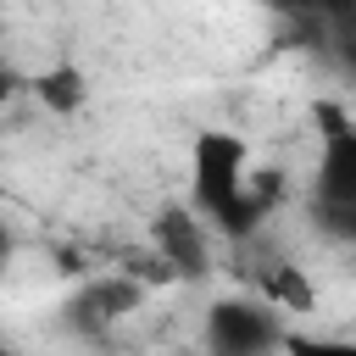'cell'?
Wrapping results in <instances>:
<instances>
[{
	"instance_id": "7a4b0ae2",
	"label": "cell",
	"mask_w": 356,
	"mask_h": 356,
	"mask_svg": "<svg viewBox=\"0 0 356 356\" xmlns=\"http://www.w3.org/2000/svg\"><path fill=\"white\" fill-rule=\"evenodd\" d=\"M250 172H256L250 167V145L239 134H228V128H200L195 134V145H189V200L211 222H222L239 206Z\"/></svg>"
},
{
	"instance_id": "6da1fadb",
	"label": "cell",
	"mask_w": 356,
	"mask_h": 356,
	"mask_svg": "<svg viewBox=\"0 0 356 356\" xmlns=\"http://www.w3.org/2000/svg\"><path fill=\"white\" fill-rule=\"evenodd\" d=\"M317 117H323V134H317L312 211H317L328 239L356 245V122L345 111H334V106H323Z\"/></svg>"
},
{
	"instance_id": "5b68a950",
	"label": "cell",
	"mask_w": 356,
	"mask_h": 356,
	"mask_svg": "<svg viewBox=\"0 0 356 356\" xmlns=\"http://www.w3.org/2000/svg\"><path fill=\"white\" fill-rule=\"evenodd\" d=\"M33 100L56 117H78L89 106V72L78 61H50L33 72Z\"/></svg>"
},
{
	"instance_id": "8992f818",
	"label": "cell",
	"mask_w": 356,
	"mask_h": 356,
	"mask_svg": "<svg viewBox=\"0 0 356 356\" xmlns=\"http://www.w3.org/2000/svg\"><path fill=\"white\" fill-rule=\"evenodd\" d=\"M261 295L273 300V306H284V312H312V284L295 273V267H267L261 273Z\"/></svg>"
},
{
	"instance_id": "3957f363",
	"label": "cell",
	"mask_w": 356,
	"mask_h": 356,
	"mask_svg": "<svg viewBox=\"0 0 356 356\" xmlns=\"http://www.w3.org/2000/svg\"><path fill=\"white\" fill-rule=\"evenodd\" d=\"M278 312H284V306H273L267 295H261V300H250V295H222V300H211V312H206V345L222 350V356H256V350L289 345Z\"/></svg>"
},
{
	"instance_id": "277c9868",
	"label": "cell",
	"mask_w": 356,
	"mask_h": 356,
	"mask_svg": "<svg viewBox=\"0 0 356 356\" xmlns=\"http://www.w3.org/2000/svg\"><path fill=\"white\" fill-rule=\"evenodd\" d=\"M206 211L200 206H167L156 211V250L178 278H206L211 267V239H206Z\"/></svg>"
}]
</instances>
